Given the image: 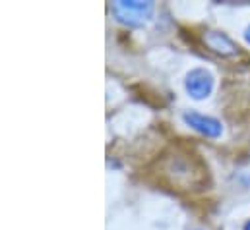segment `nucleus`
<instances>
[{
  "label": "nucleus",
  "mask_w": 250,
  "mask_h": 230,
  "mask_svg": "<svg viewBox=\"0 0 250 230\" xmlns=\"http://www.w3.org/2000/svg\"><path fill=\"white\" fill-rule=\"evenodd\" d=\"M215 85L213 74L206 68H194L190 70L185 77V89H187L188 97L194 101H204L211 95Z\"/></svg>",
  "instance_id": "f03ea898"
},
{
  "label": "nucleus",
  "mask_w": 250,
  "mask_h": 230,
  "mask_svg": "<svg viewBox=\"0 0 250 230\" xmlns=\"http://www.w3.org/2000/svg\"><path fill=\"white\" fill-rule=\"evenodd\" d=\"M111 12L119 23L142 27L153 18L155 4L151 0H115L111 4Z\"/></svg>",
  "instance_id": "f257e3e1"
},
{
  "label": "nucleus",
  "mask_w": 250,
  "mask_h": 230,
  "mask_svg": "<svg viewBox=\"0 0 250 230\" xmlns=\"http://www.w3.org/2000/svg\"><path fill=\"white\" fill-rule=\"evenodd\" d=\"M243 230H250V219L245 223V225H243Z\"/></svg>",
  "instance_id": "423d86ee"
},
{
  "label": "nucleus",
  "mask_w": 250,
  "mask_h": 230,
  "mask_svg": "<svg viewBox=\"0 0 250 230\" xmlns=\"http://www.w3.org/2000/svg\"><path fill=\"white\" fill-rule=\"evenodd\" d=\"M204 43L208 45L209 51H213V53H217L221 57H235L239 53V47L223 31H215V29L206 31L204 33Z\"/></svg>",
  "instance_id": "20e7f679"
},
{
  "label": "nucleus",
  "mask_w": 250,
  "mask_h": 230,
  "mask_svg": "<svg viewBox=\"0 0 250 230\" xmlns=\"http://www.w3.org/2000/svg\"><path fill=\"white\" fill-rule=\"evenodd\" d=\"M183 120L194 132H198V134H202V135H206L209 139H217L223 134L221 120H217L213 116H206L202 115V113H196V111H185L183 113Z\"/></svg>",
  "instance_id": "7ed1b4c3"
},
{
  "label": "nucleus",
  "mask_w": 250,
  "mask_h": 230,
  "mask_svg": "<svg viewBox=\"0 0 250 230\" xmlns=\"http://www.w3.org/2000/svg\"><path fill=\"white\" fill-rule=\"evenodd\" d=\"M243 35H245V41H247V43L250 45V25L247 27V29H245V33H243Z\"/></svg>",
  "instance_id": "39448f33"
}]
</instances>
